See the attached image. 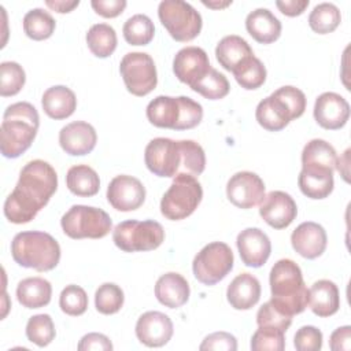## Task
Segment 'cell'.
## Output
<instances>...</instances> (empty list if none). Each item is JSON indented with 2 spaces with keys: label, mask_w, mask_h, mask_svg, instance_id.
Returning <instances> with one entry per match:
<instances>
[{
  "label": "cell",
  "mask_w": 351,
  "mask_h": 351,
  "mask_svg": "<svg viewBox=\"0 0 351 351\" xmlns=\"http://www.w3.org/2000/svg\"><path fill=\"white\" fill-rule=\"evenodd\" d=\"M86 44L90 52L97 58H108L117 48V33L107 23L92 25L86 33Z\"/></svg>",
  "instance_id": "obj_32"
},
{
  "label": "cell",
  "mask_w": 351,
  "mask_h": 351,
  "mask_svg": "<svg viewBox=\"0 0 351 351\" xmlns=\"http://www.w3.org/2000/svg\"><path fill=\"white\" fill-rule=\"evenodd\" d=\"M60 225L70 239H101L110 233L112 221L101 208L74 204L63 214Z\"/></svg>",
  "instance_id": "obj_7"
},
{
  "label": "cell",
  "mask_w": 351,
  "mask_h": 351,
  "mask_svg": "<svg viewBox=\"0 0 351 351\" xmlns=\"http://www.w3.org/2000/svg\"><path fill=\"white\" fill-rule=\"evenodd\" d=\"M41 106L49 118L56 121L66 119L75 111L77 97L70 88L64 85H55L44 92Z\"/></svg>",
  "instance_id": "obj_29"
},
{
  "label": "cell",
  "mask_w": 351,
  "mask_h": 351,
  "mask_svg": "<svg viewBox=\"0 0 351 351\" xmlns=\"http://www.w3.org/2000/svg\"><path fill=\"white\" fill-rule=\"evenodd\" d=\"M261 292L259 280L250 273H241L228 285L226 299L236 310H250L259 302Z\"/></svg>",
  "instance_id": "obj_23"
},
{
  "label": "cell",
  "mask_w": 351,
  "mask_h": 351,
  "mask_svg": "<svg viewBox=\"0 0 351 351\" xmlns=\"http://www.w3.org/2000/svg\"><path fill=\"white\" fill-rule=\"evenodd\" d=\"M125 0H92L90 5L103 18H115L126 8Z\"/></svg>",
  "instance_id": "obj_49"
},
{
  "label": "cell",
  "mask_w": 351,
  "mask_h": 351,
  "mask_svg": "<svg viewBox=\"0 0 351 351\" xmlns=\"http://www.w3.org/2000/svg\"><path fill=\"white\" fill-rule=\"evenodd\" d=\"M237 250L241 262L248 267L263 266L271 252L269 236L259 228H247L237 234Z\"/></svg>",
  "instance_id": "obj_18"
},
{
  "label": "cell",
  "mask_w": 351,
  "mask_h": 351,
  "mask_svg": "<svg viewBox=\"0 0 351 351\" xmlns=\"http://www.w3.org/2000/svg\"><path fill=\"white\" fill-rule=\"evenodd\" d=\"M211 69L208 55L200 47H185L180 49L173 59V71L176 77L189 86L200 81Z\"/></svg>",
  "instance_id": "obj_16"
},
{
  "label": "cell",
  "mask_w": 351,
  "mask_h": 351,
  "mask_svg": "<svg viewBox=\"0 0 351 351\" xmlns=\"http://www.w3.org/2000/svg\"><path fill=\"white\" fill-rule=\"evenodd\" d=\"M270 302L284 314L295 315L306 310L308 289L303 281L300 267L292 259L277 261L270 270Z\"/></svg>",
  "instance_id": "obj_3"
},
{
  "label": "cell",
  "mask_w": 351,
  "mask_h": 351,
  "mask_svg": "<svg viewBox=\"0 0 351 351\" xmlns=\"http://www.w3.org/2000/svg\"><path fill=\"white\" fill-rule=\"evenodd\" d=\"M55 27V19L48 11L43 8H33L23 16V32L29 38L34 41L49 38L53 34Z\"/></svg>",
  "instance_id": "obj_34"
},
{
  "label": "cell",
  "mask_w": 351,
  "mask_h": 351,
  "mask_svg": "<svg viewBox=\"0 0 351 351\" xmlns=\"http://www.w3.org/2000/svg\"><path fill=\"white\" fill-rule=\"evenodd\" d=\"M259 215L274 229L288 228L298 215L293 197L282 191H271L259 203Z\"/></svg>",
  "instance_id": "obj_15"
},
{
  "label": "cell",
  "mask_w": 351,
  "mask_h": 351,
  "mask_svg": "<svg viewBox=\"0 0 351 351\" xmlns=\"http://www.w3.org/2000/svg\"><path fill=\"white\" fill-rule=\"evenodd\" d=\"M122 33L128 44L147 45L154 38L155 26L149 16L144 14H136L123 23Z\"/></svg>",
  "instance_id": "obj_36"
},
{
  "label": "cell",
  "mask_w": 351,
  "mask_h": 351,
  "mask_svg": "<svg viewBox=\"0 0 351 351\" xmlns=\"http://www.w3.org/2000/svg\"><path fill=\"white\" fill-rule=\"evenodd\" d=\"M173 322L165 313L147 311L136 322V336L147 347H162L173 336Z\"/></svg>",
  "instance_id": "obj_19"
},
{
  "label": "cell",
  "mask_w": 351,
  "mask_h": 351,
  "mask_svg": "<svg viewBox=\"0 0 351 351\" xmlns=\"http://www.w3.org/2000/svg\"><path fill=\"white\" fill-rule=\"evenodd\" d=\"M40 117L36 107L27 101L8 106L0 126V149L3 156L14 159L27 151L36 138Z\"/></svg>",
  "instance_id": "obj_2"
},
{
  "label": "cell",
  "mask_w": 351,
  "mask_h": 351,
  "mask_svg": "<svg viewBox=\"0 0 351 351\" xmlns=\"http://www.w3.org/2000/svg\"><path fill=\"white\" fill-rule=\"evenodd\" d=\"M97 143L95 128L84 121H74L63 126L59 132V144L62 149L71 156L88 155Z\"/></svg>",
  "instance_id": "obj_20"
},
{
  "label": "cell",
  "mask_w": 351,
  "mask_h": 351,
  "mask_svg": "<svg viewBox=\"0 0 351 351\" xmlns=\"http://www.w3.org/2000/svg\"><path fill=\"white\" fill-rule=\"evenodd\" d=\"M56 330L49 314H36L26 324V337L38 347H45L55 339Z\"/></svg>",
  "instance_id": "obj_40"
},
{
  "label": "cell",
  "mask_w": 351,
  "mask_h": 351,
  "mask_svg": "<svg viewBox=\"0 0 351 351\" xmlns=\"http://www.w3.org/2000/svg\"><path fill=\"white\" fill-rule=\"evenodd\" d=\"M206 7H208V8H225V7H228V5H230L232 4V1H206V0H203L202 1Z\"/></svg>",
  "instance_id": "obj_54"
},
{
  "label": "cell",
  "mask_w": 351,
  "mask_h": 351,
  "mask_svg": "<svg viewBox=\"0 0 351 351\" xmlns=\"http://www.w3.org/2000/svg\"><path fill=\"white\" fill-rule=\"evenodd\" d=\"M232 74L234 75L237 84L241 88L252 90L261 88L265 84L267 73L262 60L254 55L250 59H247L243 64H240Z\"/></svg>",
  "instance_id": "obj_37"
},
{
  "label": "cell",
  "mask_w": 351,
  "mask_h": 351,
  "mask_svg": "<svg viewBox=\"0 0 351 351\" xmlns=\"http://www.w3.org/2000/svg\"><path fill=\"white\" fill-rule=\"evenodd\" d=\"M25 81L26 74L19 63L8 60L0 64V95L3 97L19 93Z\"/></svg>",
  "instance_id": "obj_41"
},
{
  "label": "cell",
  "mask_w": 351,
  "mask_h": 351,
  "mask_svg": "<svg viewBox=\"0 0 351 351\" xmlns=\"http://www.w3.org/2000/svg\"><path fill=\"white\" fill-rule=\"evenodd\" d=\"M158 16L169 34L180 43L196 38L203 21L199 11L182 0H163L158 5Z\"/></svg>",
  "instance_id": "obj_9"
},
{
  "label": "cell",
  "mask_w": 351,
  "mask_h": 351,
  "mask_svg": "<svg viewBox=\"0 0 351 351\" xmlns=\"http://www.w3.org/2000/svg\"><path fill=\"white\" fill-rule=\"evenodd\" d=\"M12 259L22 267L49 271L60 261L59 243L45 232H19L11 241Z\"/></svg>",
  "instance_id": "obj_4"
},
{
  "label": "cell",
  "mask_w": 351,
  "mask_h": 351,
  "mask_svg": "<svg viewBox=\"0 0 351 351\" xmlns=\"http://www.w3.org/2000/svg\"><path fill=\"white\" fill-rule=\"evenodd\" d=\"M233 263L234 256L230 247L222 241H213L196 254L192 262V270L199 282L214 285L230 273Z\"/></svg>",
  "instance_id": "obj_10"
},
{
  "label": "cell",
  "mask_w": 351,
  "mask_h": 351,
  "mask_svg": "<svg viewBox=\"0 0 351 351\" xmlns=\"http://www.w3.org/2000/svg\"><path fill=\"white\" fill-rule=\"evenodd\" d=\"M298 185L302 193L310 199L328 197L335 186L333 173H313L300 170Z\"/></svg>",
  "instance_id": "obj_33"
},
{
  "label": "cell",
  "mask_w": 351,
  "mask_h": 351,
  "mask_svg": "<svg viewBox=\"0 0 351 351\" xmlns=\"http://www.w3.org/2000/svg\"><path fill=\"white\" fill-rule=\"evenodd\" d=\"M144 162L147 169L155 176L174 178L182 170V140L176 141L167 137L152 138L145 147Z\"/></svg>",
  "instance_id": "obj_11"
},
{
  "label": "cell",
  "mask_w": 351,
  "mask_h": 351,
  "mask_svg": "<svg viewBox=\"0 0 351 351\" xmlns=\"http://www.w3.org/2000/svg\"><path fill=\"white\" fill-rule=\"evenodd\" d=\"M191 295L188 281L174 271L162 274L155 284V296L158 302L169 308L184 306Z\"/></svg>",
  "instance_id": "obj_24"
},
{
  "label": "cell",
  "mask_w": 351,
  "mask_h": 351,
  "mask_svg": "<svg viewBox=\"0 0 351 351\" xmlns=\"http://www.w3.org/2000/svg\"><path fill=\"white\" fill-rule=\"evenodd\" d=\"M274 92L287 103L295 119L303 115L306 110V96L299 88L292 85H285L278 88Z\"/></svg>",
  "instance_id": "obj_46"
},
{
  "label": "cell",
  "mask_w": 351,
  "mask_h": 351,
  "mask_svg": "<svg viewBox=\"0 0 351 351\" xmlns=\"http://www.w3.org/2000/svg\"><path fill=\"white\" fill-rule=\"evenodd\" d=\"M348 155H350V149H346L344 155L336 160V169L339 170V173L341 174L346 182H348Z\"/></svg>",
  "instance_id": "obj_53"
},
{
  "label": "cell",
  "mask_w": 351,
  "mask_h": 351,
  "mask_svg": "<svg viewBox=\"0 0 351 351\" xmlns=\"http://www.w3.org/2000/svg\"><path fill=\"white\" fill-rule=\"evenodd\" d=\"M350 118L348 101L335 92L321 93L314 103L315 122L328 130L341 129Z\"/></svg>",
  "instance_id": "obj_17"
},
{
  "label": "cell",
  "mask_w": 351,
  "mask_h": 351,
  "mask_svg": "<svg viewBox=\"0 0 351 351\" xmlns=\"http://www.w3.org/2000/svg\"><path fill=\"white\" fill-rule=\"evenodd\" d=\"M107 200L118 211H133L143 206L145 188L138 178L121 174L110 181L107 186Z\"/></svg>",
  "instance_id": "obj_14"
},
{
  "label": "cell",
  "mask_w": 351,
  "mask_h": 351,
  "mask_svg": "<svg viewBox=\"0 0 351 351\" xmlns=\"http://www.w3.org/2000/svg\"><path fill=\"white\" fill-rule=\"evenodd\" d=\"M58 189V174L45 160L27 162L21 173L14 191L4 202V215L11 223H27L48 204Z\"/></svg>",
  "instance_id": "obj_1"
},
{
  "label": "cell",
  "mask_w": 351,
  "mask_h": 351,
  "mask_svg": "<svg viewBox=\"0 0 351 351\" xmlns=\"http://www.w3.org/2000/svg\"><path fill=\"white\" fill-rule=\"evenodd\" d=\"M199 350H225V351H236L237 350V340L233 335L228 332H214L204 337Z\"/></svg>",
  "instance_id": "obj_47"
},
{
  "label": "cell",
  "mask_w": 351,
  "mask_h": 351,
  "mask_svg": "<svg viewBox=\"0 0 351 351\" xmlns=\"http://www.w3.org/2000/svg\"><path fill=\"white\" fill-rule=\"evenodd\" d=\"M45 4H47L51 10L56 11V12H59V14H66V12L73 11L75 7H78L80 1H78V0H74V1H67V0H66V1H64V0H47Z\"/></svg>",
  "instance_id": "obj_52"
},
{
  "label": "cell",
  "mask_w": 351,
  "mask_h": 351,
  "mask_svg": "<svg viewBox=\"0 0 351 351\" xmlns=\"http://www.w3.org/2000/svg\"><path fill=\"white\" fill-rule=\"evenodd\" d=\"M119 73L128 92L134 96L143 97L156 88V66L154 59L145 52L126 53L119 63Z\"/></svg>",
  "instance_id": "obj_12"
},
{
  "label": "cell",
  "mask_w": 351,
  "mask_h": 351,
  "mask_svg": "<svg viewBox=\"0 0 351 351\" xmlns=\"http://www.w3.org/2000/svg\"><path fill=\"white\" fill-rule=\"evenodd\" d=\"M332 351H348L351 348V326L344 325L332 332L329 339Z\"/></svg>",
  "instance_id": "obj_50"
},
{
  "label": "cell",
  "mask_w": 351,
  "mask_h": 351,
  "mask_svg": "<svg viewBox=\"0 0 351 351\" xmlns=\"http://www.w3.org/2000/svg\"><path fill=\"white\" fill-rule=\"evenodd\" d=\"M328 236L325 229L313 221L302 222L291 234L292 248L306 259L321 256L326 248Z\"/></svg>",
  "instance_id": "obj_21"
},
{
  "label": "cell",
  "mask_w": 351,
  "mask_h": 351,
  "mask_svg": "<svg viewBox=\"0 0 351 351\" xmlns=\"http://www.w3.org/2000/svg\"><path fill=\"white\" fill-rule=\"evenodd\" d=\"M60 310L71 317L82 315L88 308V295L80 285L70 284L64 287L59 296Z\"/></svg>",
  "instance_id": "obj_42"
},
{
  "label": "cell",
  "mask_w": 351,
  "mask_h": 351,
  "mask_svg": "<svg viewBox=\"0 0 351 351\" xmlns=\"http://www.w3.org/2000/svg\"><path fill=\"white\" fill-rule=\"evenodd\" d=\"M191 89L208 100H219L229 93L230 85L228 78L222 73L211 67L210 71L200 81L191 86Z\"/></svg>",
  "instance_id": "obj_38"
},
{
  "label": "cell",
  "mask_w": 351,
  "mask_h": 351,
  "mask_svg": "<svg viewBox=\"0 0 351 351\" xmlns=\"http://www.w3.org/2000/svg\"><path fill=\"white\" fill-rule=\"evenodd\" d=\"M52 285L43 277H27L18 282L16 299L26 308H40L51 302Z\"/></svg>",
  "instance_id": "obj_30"
},
{
  "label": "cell",
  "mask_w": 351,
  "mask_h": 351,
  "mask_svg": "<svg viewBox=\"0 0 351 351\" xmlns=\"http://www.w3.org/2000/svg\"><path fill=\"white\" fill-rule=\"evenodd\" d=\"M148 121L156 126L171 130H188L203 119V107L188 96H156L145 110Z\"/></svg>",
  "instance_id": "obj_5"
},
{
  "label": "cell",
  "mask_w": 351,
  "mask_h": 351,
  "mask_svg": "<svg viewBox=\"0 0 351 351\" xmlns=\"http://www.w3.org/2000/svg\"><path fill=\"white\" fill-rule=\"evenodd\" d=\"M308 306L318 317H330L340 307L337 285L330 280H318L308 289Z\"/></svg>",
  "instance_id": "obj_28"
},
{
  "label": "cell",
  "mask_w": 351,
  "mask_h": 351,
  "mask_svg": "<svg viewBox=\"0 0 351 351\" xmlns=\"http://www.w3.org/2000/svg\"><path fill=\"white\" fill-rule=\"evenodd\" d=\"M125 302L123 291L114 282L101 284L95 292L96 310L104 315L118 313Z\"/></svg>",
  "instance_id": "obj_39"
},
{
  "label": "cell",
  "mask_w": 351,
  "mask_h": 351,
  "mask_svg": "<svg viewBox=\"0 0 351 351\" xmlns=\"http://www.w3.org/2000/svg\"><path fill=\"white\" fill-rule=\"evenodd\" d=\"M112 240L125 252L152 251L163 243L165 229L154 219H129L119 222L114 228Z\"/></svg>",
  "instance_id": "obj_8"
},
{
  "label": "cell",
  "mask_w": 351,
  "mask_h": 351,
  "mask_svg": "<svg viewBox=\"0 0 351 351\" xmlns=\"http://www.w3.org/2000/svg\"><path fill=\"white\" fill-rule=\"evenodd\" d=\"M226 196L239 208H252L265 197V182L252 171H237L226 184Z\"/></svg>",
  "instance_id": "obj_13"
},
{
  "label": "cell",
  "mask_w": 351,
  "mask_h": 351,
  "mask_svg": "<svg viewBox=\"0 0 351 351\" xmlns=\"http://www.w3.org/2000/svg\"><path fill=\"white\" fill-rule=\"evenodd\" d=\"M285 332L271 328H258L251 337V350L254 351H282L285 348Z\"/></svg>",
  "instance_id": "obj_43"
},
{
  "label": "cell",
  "mask_w": 351,
  "mask_h": 351,
  "mask_svg": "<svg viewBox=\"0 0 351 351\" xmlns=\"http://www.w3.org/2000/svg\"><path fill=\"white\" fill-rule=\"evenodd\" d=\"M245 29L261 44H271L281 36V22L267 8H256L245 18Z\"/></svg>",
  "instance_id": "obj_26"
},
{
  "label": "cell",
  "mask_w": 351,
  "mask_h": 351,
  "mask_svg": "<svg viewBox=\"0 0 351 351\" xmlns=\"http://www.w3.org/2000/svg\"><path fill=\"white\" fill-rule=\"evenodd\" d=\"M308 0H277V8L287 16H298L308 7Z\"/></svg>",
  "instance_id": "obj_51"
},
{
  "label": "cell",
  "mask_w": 351,
  "mask_h": 351,
  "mask_svg": "<svg viewBox=\"0 0 351 351\" xmlns=\"http://www.w3.org/2000/svg\"><path fill=\"white\" fill-rule=\"evenodd\" d=\"M255 118L258 123L269 132H278L295 119L287 103L276 92L259 101Z\"/></svg>",
  "instance_id": "obj_22"
},
{
  "label": "cell",
  "mask_w": 351,
  "mask_h": 351,
  "mask_svg": "<svg viewBox=\"0 0 351 351\" xmlns=\"http://www.w3.org/2000/svg\"><path fill=\"white\" fill-rule=\"evenodd\" d=\"M202 197L203 189L197 178L178 174L160 200V213L170 221L185 219L197 208Z\"/></svg>",
  "instance_id": "obj_6"
},
{
  "label": "cell",
  "mask_w": 351,
  "mask_h": 351,
  "mask_svg": "<svg viewBox=\"0 0 351 351\" xmlns=\"http://www.w3.org/2000/svg\"><path fill=\"white\" fill-rule=\"evenodd\" d=\"M341 22L340 10L333 3L317 4L308 15V25L318 34H328L337 29Z\"/></svg>",
  "instance_id": "obj_35"
},
{
  "label": "cell",
  "mask_w": 351,
  "mask_h": 351,
  "mask_svg": "<svg viewBox=\"0 0 351 351\" xmlns=\"http://www.w3.org/2000/svg\"><path fill=\"white\" fill-rule=\"evenodd\" d=\"M77 348H78V351H90V350L111 351L112 350V343L110 341V339L106 335L92 332V333H88V335L81 337Z\"/></svg>",
  "instance_id": "obj_48"
},
{
  "label": "cell",
  "mask_w": 351,
  "mask_h": 351,
  "mask_svg": "<svg viewBox=\"0 0 351 351\" xmlns=\"http://www.w3.org/2000/svg\"><path fill=\"white\" fill-rule=\"evenodd\" d=\"M322 332L318 328L306 325L295 333L293 346L298 351H319L322 348Z\"/></svg>",
  "instance_id": "obj_45"
},
{
  "label": "cell",
  "mask_w": 351,
  "mask_h": 351,
  "mask_svg": "<svg viewBox=\"0 0 351 351\" xmlns=\"http://www.w3.org/2000/svg\"><path fill=\"white\" fill-rule=\"evenodd\" d=\"M215 56L225 70L233 73L240 64L254 56V52L243 37L230 34L219 40L215 48Z\"/></svg>",
  "instance_id": "obj_27"
},
{
  "label": "cell",
  "mask_w": 351,
  "mask_h": 351,
  "mask_svg": "<svg viewBox=\"0 0 351 351\" xmlns=\"http://www.w3.org/2000/svg\"><path fill=\"white\" fill-rule=\"evenodd\" d=\"M256 324L261 328L278 329L287 332L292 324V317L281 313L270 300L263 303L256 313Z\"/></svg>",
  "instance_id": "obj_44"
},
{
  "label": "cell",
  "mask_w": 351,
  "mask_h": 351,
  "mask_svg": "<svg viewBox=\"0 0 351 351\" xmlns=\"http://www.w3.org/2000/svg\"><path fill=\"white\" fill-rule=\"evenodd\" d=\"M66 185L71 193L81 197H90L99 192L100 178L90 166L75 165L67 170Z\"/></svg>",
  "instance_id": "obj_31"
},
{
  "label": "cell",
  "mask_w": 351,
  "mask_h": 351,
  "mask_svg": "<svg viewBox=\"0 0 351 351\" xmlns=\"http://www.w3.org/2000/svg\"><path fill=\"white\" fill-rule=\"evenodd\" d=\"M337 155L335 148L322 138L310 140L302 151V170L314 173H333Z\"/></svg>",
  "instance_id": "obj_25"
}]
</instances>
